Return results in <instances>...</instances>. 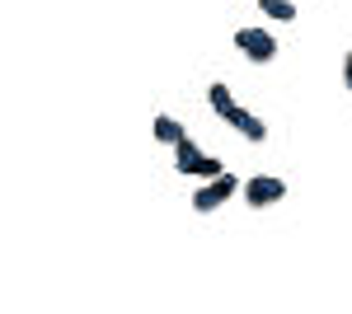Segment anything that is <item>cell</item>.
<instances>
[{
	"label": "cell",
	"instance_id": "1",
	"mask_svg": "<svg viewBox=\"0 0 352 314\" xmlns=\"http://www.w3.org/2000/svg\"><path fill=\"white\" fill-rule=\"evenodd\" d=\"M240 188H244V183L235 179V174H217L212 183H202L197 192H192V211L212 216V211H217V207H226V202H230V197H235Z\"/></svg>",
	"mask_w": 352,
	"mask_h": 314
},
{
	"label": "cell",
	"instance_id": "2",
	"mask_svg": "<svg viewBox=\"0 0 352 314\" xmlns=\"http://www.w3.org/2000/svg\"><path fill=\"white\" fill-rule=\"evenodd\" d=\"M235 47H240L254 66H268L272 56H277V38H272L268 28H240V33H235Z\"/></svg>",
	"mask_w": 352,
	"mask_h": 314
},
{
	"label": "cell",
	"instance_id": "3",
	"mask_svg": "<svg viewBox=\"0 0 352 314\" xmlns=\"http://www.w3.org/2000/svg\"><path fill=\"white\" fill-rule=\"evenodd\" d=\"M244 202L249 207H277L282 197H287V183L282 179H272V174H254V179H244Z\"/></svg>",
	"mask_w": 352,
	"mask_h": 314
},
{
	"label": "cell",
	"instance_id": "4",
	"mask_svg": "<svg viewBox=\"0 0 352 314\" xmlns=\"http://www.w3.org/2000/svg\"><path fill=\"white\" fill-rule=\"evenodd\" d=\"M230 127L240 131L244 141H268V122H263V117H254L249 108H240V113L230 117Z\"/></svg>",
	"mask_w": 352,
	"mask_h": 314
},
{
	"label": "cell",
	"instance_id": "5",
	"mask_svg": "<svg viewBox=\"0 0 352 314\" xmlns=\"http://www.w3.org/2000/svg\"><path fill=\"white\" fill-rule=\"evenodd\" d=\"M207 104L217 108V117H226V122H230V117H235V113H240V104H235V94H230V85H212V89H207Z\"/></svg>",
	"mask_w": 352,
	"mask_h": 314
},
{
	"label": "cell",
	"instance_id": "6",
	"mask_svg": "<svg viewBox=\"0 0 352 314\" xmlns=\"http://www.w3.org/2000/svg\"><path fill=\"white\" fill-rule=\"evenodd\" d=\"M197 159H202V146H197L192 136H184V141L174 146V169H179V174H197Z\"/></svg>",
	"mask_w": 352,
	"mask_h": 314
},
{
	"label": "cell",
	"instance_id": "7",
	"mask_svg": "<svg viewBox=\"0 0 352 314\" xmlns=\"http://www.w3.org/2000/svg\"><path fill=\"white\" fill-rule=\"evenodd\" d=\"M151 131H155V141H164V146H179V141L188 136V131H184V122H179V117H169V113H160Z\"/></svg>",
	"mask_w": 352,
	"mask_h": 314
},
{
	"label": "cell",
	"instance_id": "8",
	"mask_svg": "<svg viewBox=\"0 0 352 314\" xmlns=\"http://www.w3.org/2000/svg\"><path fill=\"white\" fill-rule=\"evenodd\" d=\"M258 10H263L268 19H277V24H292V19H296V5H292V0H258Z\"/></svg>",
	"mask_w": 352,
	"mask_h": 314
},
{
	"label": "cell",
	"instance_id": "9",
	"mask_svg": "<svg viewBox=\"0 0 352 314\" xmlns=\"http://www.w3.org/2000/svg\"><path fill=\"white\" fill-rule=\"evenodd\" d=\"M217 174H226L217 155H202V159H197V179H217Z\"/></svg>",
	"mask_w": 352,
	"mask_h": 314
},
{
	"label": "cell",
	"instance_id": "10",
	"mask_svg": "<svg viewBox=\"0 0 352 314\" xmlns=\"http://www.w3.org/2000/svg\"><path fill=\"white\" fill-rule=\"evenodd\" d=\"M343 85H348V94H352V52L343 56Z\"/></svg>",
	"mask_w": 352,
	"mask_h": 314
}]
</instances>
